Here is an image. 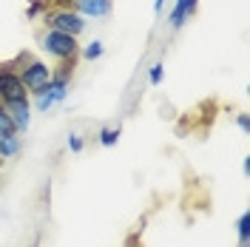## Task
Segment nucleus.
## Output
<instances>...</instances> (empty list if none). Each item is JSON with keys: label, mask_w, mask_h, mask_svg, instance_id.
<instances>
[{"label": "nucleus", "mask_w": 250, "mask_h": 247, "mask_svg": "<svg viewBox=\"0 0 250 247\" xmlns=\"http://www.w3.org/2000/svg\"><path fill=\"white\" fill-rule=\"evenodd\" d=\"M51 9V0H29V9H26V17L29 20H37V17H43Z\"/></svg>", "instance_id": "obj_9"}, {"label": "nucleus", "mask_w": 250, "mask_h": 247, "mask_svg": "<svg viewBox=\"0 0 250 247\" xmlns=\"http://www.w3.org/2000/svg\"><path fill=\"white\" fill-rule=\"evenodd\" d=\"M0 165H3V159H0Z\"/></svg>", "instance_id": "obj_21"}, {"label": "nucleus", "mask_w": 250, "mask_h": 247, "mask_svg": "<svg viewBox=\"0 0 250 247\" xmlns=\"http://www.w3.org/2000/svg\"><path fill=\"white\" fill-rule=\"evenodd\" d=\"M236 227H239V242H250V213H242Z\"/></svg>", "instance_id": "obj_13"}, {"label": "nucleus", "mask_w": 250, "mask_h": 247, "mask_svg": "<svg viewBox=\"0 0 250 247\" xmlns=\"http://www.w3.org/2000/svg\"><path fill=\"white\" fill-rule=\"evenodd\" d=\"M20 100H29V91L20 82L15 65H0V103L12 105V103H20Z\"/></svg>", "instance_id": "obj_4"}, {"label": "nucleus", "mask_w": 250, "mask_h": 247, "mask_svg": "<svg viewBox=\"0 0 250 247\" xmlns=\"http://www.w3.org/2000/svg\"><path fill=\"white\" fill-rule=\"evenodd\" d=\"M236 125H239L242 131H248V128H250V117H248V114H236Z\"/></svg>", "instance_id": "obj_17"}, {"label": "nucleus", "mask_w": 250, "mask_h": 247, "mask_svg": "<svg viewBox=\"0 0 250 247\" xmlns=\"http://www.w3.org/2000/svg\"><path fill=\"white\" fill-rule=\"evenodd\" d=\"M103 51H105V46H103L100 40H94V43H88V46L83 48V57H85V60H100Z\"/></svg>", "instance_id": "obj_11"}, {"label": "nucleus", "mask_w": 250, "mask_h": 247, "mask_svg": "<svg viewBox=\"0 0 250 247\" xmlns=\"http://www.w3.org/2000/svg\"><path fill=\"white\" fill-rule=\"evenodd\" d=\"M40 48L46 51L51 60H74L80 54V43H77V37L74 34H62V31H54V29H46V31H40Z\"/></svg>", "instance_id": "obj_2"}, {"label": "nucleus", "mask_w": 250, "mask_h": 247, "mask_svg": "<svg viewBox=\"0 0 250 247\" xmlns=\"http://www.w3.org/2000/svg\"><path fill=\"white\" fill-rule=\"evenodd\" d=\"M162 6H165V0H154V12H162Z\"/></svg>", "instance_id": "obj_19"}, {"label": "nucleus", "mask_w": 250, "mask_h": 247, "mask_svg": "<svg viewBox=\"0 0 250 247\" xmlns=\"http://www.w3.org/2000/svg\"><path fill=\"white\" fill-rule=\"evenodd\" d=\"M196 6H199V0H176L173 9H171V26L173 29H182L188 17L196 15Z\"/></svg>", "instance_id": "obj_7"}, {"label": "nucleus", "mask_w": 250, "mask_h": 247, "mask_svg": "<svg viewBox=\"0 0 250 247\" xmlns=\"http://www.w3.org/2000/svg\"><path fill=\"white\" fill-rule=\"evenodd\" d=\"M71 9L83 17H108L111 15V0H77Z\"/></svg>", "instance_id": "obj_6"}, {"label": "nucleus", "mask_w": 250, "mask_h": 247, "mask_svg": "<svg viewBox=\"0 0 250 247\" xmlns=\"http://www.w3.org/2000/svg\"><path fill=\"white\" fill-rule=\"evenodd\" d=\"M117 139H120V128H103L100 131V145H105V148L117 145Z\"/></svg>", "instance_id": "obj_12"}, {"label": "nucleus", "mask_w": 250, "mask_h": 247, "mask_svg": "<svg viewBox=\"0 0 250 247\" xmlns=\"http://www.w3.org/2000/svg\"><path fill=\"white\" fill-rule=\"evenodd\" d=\"M77 0H51V6H74Z\"/></svg>", "instance_id": "obj_18"}, {"label": "nucleus", "mask_w": 250, "mask_h": 247, "mask_svg": "<svg viewBox=\"0 0 250 247\" xmlns=\"http://www.w3.org/2000/svg\"><path fill=\"white\" fill-rule=\"evenodd\" d=\"M239 247H250V242H242V245H239Z\"/></svg>", "instance_id": "obj_20"}, {"label": "nucleus", "mask_w": 250, "mask_h": 247, "mask_svg": "<svg viewBox=\"0 0 250 247\" xmlns=\"http://www.w3.org/2000/svg\"><path fill=\"white\" fill-rule=\"evenodd\" d=\"M23 151V142H20V134H6V137H0V159L6 162V159H12Z\"/></svg>", "instance_id": "obj_8"}, {"label": "nucleus", "mask_w": 250, "mask_h": 247, "mask_svg": "<svg viewBox=\"0 0 250 247\" xmlns=\"http://www.w3.org/2000/svg\"><path fill=\"white\" fill-rule=\"evenodd\" d=\"M68 148H71L74 154H80V151L85 148V142H83V137H80V134H68Z\"/></svg>", "instance_id": "obj_16"}, {"label": "nucleus", "mask_w": 250, "mask_h": 247, "mask_svg": "<svg viewBox=\"0 0 250 247\" xmlns=\"http://www.w3.org/2000/svg\"><path fill=\"white\" fill-rule=\"evenodd\" d=\"M43 26L54 31H62V34H74L80 37L83 29H85V17L77 15L71 6H51L46 15H43Z\"/></svg>", "instance_id": "obj_3"}, {"label": "nucleus", "mask_w": 250, "mask_h": 247, "mask_svg": "<svg viewBox=\"0 0 250 247\" xmlns=\"http://www.w3.org/2000/svg\"><path fill=\"white\" fill-rule=\"evenodd\" d=\"M51 105H54V100H51L48 94H40V97H34V108H37V111H48Z\"/></svg>", "instance_id": "obj_15"}, {"label": "nucleus", "mask_w": 250, "mask_h": 247, "mask_svg": "<svg viewBox=\"0 0 250 247\" xmlns=\"http://www.w3.org/2000/svg\"><path fill=\"white\" fill-rule=\"evenodd\" d=\"M9 111V117H12V123H15L17 134H26L31 125V103L29 100H20V103H12V105H6Z\"/></svg>", "instance_id": "obj_5"}, {"label": "nucleus", "mask_w": 250, "mask_h": 247, "mask_svg": "<svg viewBox=\"0 0 250 247\" xmlns=\"http://www.w3.org/2000/svg\"><path fill=\"white\" fill-rule=\"evenodd\" d=\"M162 77H165L162 62H154V65H151V71H148V82H151V85H159V82H162Z\"/></svg>", "instance_id": "obj_14"}, {"label": "nucleus", "mask_w": 250, "mask_h": 247, "mask_svg": "<svg viewBox=\"0 0 250 247\" xmlns=\"http://www.w3.org/2000/svg\"><path fill=\"white\" fill-rule=\"evenodd\" d=\"M17 62H20V68H17V77H20V82L26 85L29 97L43 94V88H46L48 80H51V68H48V62L34 60L31 54H20V57H17Z\"/></svg>", "instance_id": "obj_1"}, {"label": "nucleus", "mask_w": 250, "mask_h": 247, "mask_svg": "<svg viewBox=\"0 0 250 247\" xmlns=\"http://www.w3.org/2000/svg\"><path fill=\"white\" fill-rule=\"evenodd\" d=\"M6 134H17V128H15V123H12V117H9L6 105L0 103V137H6Z\"/></svg>", "instance_id": "obj_10"}]
</instances>
